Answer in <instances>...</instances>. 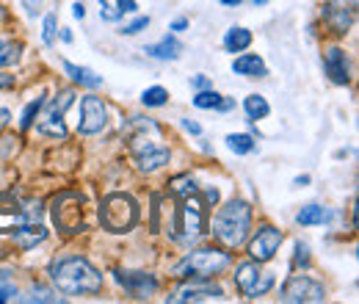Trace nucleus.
<instances>
[{"mask_svg":"<svg viewBox=\"0 0 359 304\" xmlns=\"http://www.w3.org/2000/svg\"><path fill=\"white\" fill-rule=\"evenodd\" d=\"M11 235H14V244H17L22 252H31V249H36L39 244H45L47 230L39 221H31V224H22L20 230H14Z\"/></svg>","mask_w":359,"mask_h":304,"instance_id":"19","label":"nucleus"},{"mask_svg":"<svg viewBox=\"0 0 359 304\" xmlns=\"http://www.w3.org/2000/svg\"><path fill=\"white\" fill-rule=\"evenodd\" d=\"M320 20L334 37H346L357 20V3L354 0H326L320 6Z\"/></svg>","mask_w":359,"mask_h":304,"instance_id":"12","label":"nucleus"},{"mask_svg":"<svg viewBox=\"0 0 359 304\" xmlns=\"http://www.w3.org/2000/svg\"><path fill=\"white\" fill-rule=\"evenodd\" d=\"M75 103V94L69 91V88H64V91H58L50 103H45L47 111L42 114V122H39V128L36 131L47 136V138H67V125H64V114H67V108Z\"/></svg>","mask_w":359,"mask_h":304,"instance_id":"11","label":"nucleus"},{"mask_svg":"<svg viewBox=\"0 0 359 304\" xmlns=\"http://www.w3.org/2000/svg\"><path fill=\"white\" fill-rule=\"evenodd\" d=\"M0 282H8V271H0Z\"/></svg>","mask_w":359,"mask_h":304,"instance_id":"48","label":"nucleus"},{"mask_svg":"<svg viewBox=\"0 0 359 304\" xmlns=\"http://www.w3.org/2000/svg\"><path fill=\"white\" fill-rule=\"evenodd\" d=\"M180 125H182V131L194 133V136H202V128H199V122H194V119H180Z\"/></svg>","mask_w":359,"mask_h":304,"instance_id":"38","label":"nucleus"},{"mask_svg":"<svg viewBox=\"0 0 359 304\" xmlns=\"http://www.w3.org/2000/svg\"><path fill=\"white\" fill-rule=\"evenodd\" d=\"M255 147L257 144L249 133H229L226 136V150L235 152V155H249V152H255Z\"/></svg>","mask_w":359,"mask_h":304,"instance_id":"28","label":"nucleus"},{"mask_svg":"<svg viewBox=\"0 0 359 304\" xmlns=\"http://www.w3.org/2000/svg\"><path fill=\"white\" fill-rule=\"evenodd\" d=\"M226 53H243V50H249V44H252V31L249 28H229L224 34V39H222Z\"/></svg>","mask_w":359,"mask_h":304,"instance_id":"23","label":"nucleus"},{"mask_svg":"<svg viewBox=\"0 0 359 304\" xmlns=\"http://www.w3.org/2000/svg\"><path fill=\"white\" fill-rule=\"evenodd\" d=\"M296 221L302 224V227H320V224H326L329 221V211L323 208V205H304L299 213H296Z\"/></svg>","mask_w":359,"mask_h":304,"instance_id":"24","label":"nucleus"},{"mask_svg":"<svg viewBox=\"0 0 359 304\" xmlns=\"http://www.w3.org/2000/svg\"><path fill=\"white\" fill-rule=\"evenodd\" d=\"M243 111H246V117H249L252 122H260V119H266L271 114V105L263 94H249V97L243 100Z\"/></svg>","mask_w":359,"mask_h":304,"instance_id":"25","label":"nucleus"},{"mask_svg":"<svg viewBox=\"0 0 359 304\" xmlns=\"http://www.w3.org/2000/svg\"><path fill=\"white\" fill-rule=\"evenodd\" d=\"M141 103L147 105V108H163L166 103H169V91L163 86H149L141 91Z\"/></svg>","mask_w":359,"mask_h":304,"instance_id":"29","label":"nucleus"},{"mask_svg":"<svg viewBox=\"0 0 359 304\" xmlns=\"http://www.w3.org/2000/svg\"><path fill=\"white\" fill-rule=\"evenodd\" d=\"M282 241H285L282 230H276V227H271V224H263V227L255 232V238L249 241V258L257 263L273 260V255L279 252Z\"/></svg>","mask_w":359,"mask_h":304,"instance_id":"16","label":"nucleus"},{"mask_svg":"<svg viewBox=\"0 0 359 304\" xmlns=\"http://www.w3.org/2000/svg\"><path fill=\"white\" fill-rule=\"evenodd\" d=\"M219 3H222V6H229V8H235V6H241L243 0H219Z\"/></svg>","mask_w":359,"mask_h":304,"instance_id":"46","label":"nucleus"},{"mask_svg":"<svg viewBox=\"0 0 359 304\" xmlns=\"http://www.w3.org/2000/svg\"><path fill=\"white\" fill-rule=\"evenodd\" d=\"M20 296V291L14 288V285H6V282H0V304L3 302H14Z\"/></svg>","mask_w":359,"mask_h":304,"instance_id":"36","label":"nucleus"},{"mask_svg":"<svg viewBox=\"0 0 359 304\" xmlns=\"http://www.w3.org/2000/svg\"><path fill=\"white\" fill-rule=\"evenodd\" d=\"M323 70H326L332 84H337V86H348L351 84V64H348V55H346L343 47H329L326 50Z\"/></svg>","mask_w":359,"mask_h":304,"instance_id":"17","label":"nucleus"},{"mask_svg":"<svg viewBox=\"0 0 359 304\" xmlns=\"http://www.w3.org/2000/svg\"><path fill=\"white\" fill-rule=\"evenodd\" d=\"M279 299L287 304L323 302V299H326V288H323V282H318L310 274H293V277L282 285Z\"/></svg>","mask_w":359,"mask_h":304,"instance_id":"10","label":"nucleus"},{"mask_svg":"<svg viewBox=\"0 0 359 304\" xmlns=\"http://www.w3.org/2000/svg\"><path fill=\"white\" fill-rule=\"evenodd\" d=\"M55 34H58V17L55 14H47L45 25H42V39H45L47 47L55 44Z\"/></svg>","mask_w":359,"mask_h":304,"instance_id":"32","label":"nucleus"},{"mask_svg":"<svg viewBox=\"0 0 359 304\" xmlns=\"http://www.w3.org/2000/svg\"><path fill=\"white\" fill-rule=\"evenodd\" d=\"M50 282L67 296H94L102 291V274L89 258L81 255H58L47 268Z\"/></svg>","mask_w":359,"mask_h":304,"instance_id":"2","label":"nucleus"},{"mask_svg":"<svg viewBox=\"0 0 359 304\" xmlns=\"http://www.w3.org/2000/svg\"><path fill=\"white\" fill-rule=\"evenodd\" d=\"M50 216L58 232L64 235H81L86 232V197L81 191H58L50 202Z\"/></svg>","mask_w":359,"mask_h":304,"instance_id":"6","label":"nucleus"},{"mask_svg":"<svg viewBox=\"0 0 359 304\" xmlns=\"http://www.w3.org/2000/svg\"><path fill=\"white\" fill-rule=\"evenodd\" d=\"M299 265H302V268L310 265V246L302 244V241L296 244V255H293V268H299Z\"/></svg>","mask_w":359,"mask_h":304,"instance_id":"34","label":"nucleus"},{"mask_svg":"<svg viewBox=\"0 0 359 304\" xmlns=\"http://www.w3.org/2000/svg\"><path fill=\"white\" fill-rule=\"evenodd\" d=\"M185 28H188V20H185V17H177V20H175V22L169 25V31H175V34L185 31Z\"/></svg>","mask_w":359,"mask_h":304,"instance_id":"40","label":"nucleus"},{"mask_svg":"<svg viewBox=\"0 0 359 304\" xmlns=\"http://www.w3.org/2000/svg\"><path fill=\"white\" fill-rule=\"evenodd\" d=\"M114 279L125 293L133 299H149L158 291V279L149 271H128V268H114Z\"/></svg>","mask_w":359,"mask_h":304,"instance_id":"14","label":"nucleus"},{"mask_svg":"<svg viewBox=\"0 0 359 304\" xmlns=\"http://www.w3.org/2000/svg\"><path fill=\"white\" fill-rule=\"evenodd\" d=\"M191 86L194 88H213V84H210V78H205V75H196V78H191Z\"/></svg>","mask_w":359,"mask_h":304,"instance_id":"39","label":"nucleus"},{"mask_svg":"<svg viewBox=\"0 0 359 304\" xmlns=\"http://www.w3.org/2000/svg\"><path fill=\"white\" fill-rule=\"evenodd\" d=\"M266 3H269V0H255V6H266Z\"/></svg>","mask_w":359,"mask_h":304,"instance_id":"49","label":"nucleus"},{"mask_svg":"<svg viewBox=\"0 0 359 304\" xmlns=\"http://www.w3.org/2000/svg\"><path fill=\"white\" fill-rule=\"evenodd\" d=\"M100 224H102V230H108L114 235L130 232L138 224V202L130 194H122V191L108 194L100 202Z\"/></svg>","mask_w":359,"mask_h":304,"instance_id":"7","label":"nucleus"},{"mask_svg":"<svg viewBox=\"0 0 359 304\" xmlns=\"http://www.w3.org/2000/svg\"><path fill=\"white\" fill-rule=\"evenodd\" d=\"M42 208L34 199H25L14 191H0V232H14L22 224L39 221Z\"/></svg>","mask_w":359,"mask_h":304,"instance_id":"8","label":"nucleus"},{"mask_svg":"<svg viewBox=\"0 0 359 304\" xmlns=\"http://www.w3.org/2000/svg\"><path fill=\"white\" fill-rule=\"evenodd\" d=\"M14 86V75H0V91Z\"/></svg>","mask_w":359,"mask_h":304,"instance_id":"44","label":"nucleus"},{"mask_svg":"<svg viewBox=\"0 0 359 304\" xmlns=\"http://www.w3.org/2000/svg\"><path fill=\"white\" fill-rule=\"evenodd\" d=\"M169 194L175 197V199H185V197H191V194H196V180L191 177V174H177V177H172L169 180Z\"/></svg>","mask_w":359,"mask_h":304,"instance_id":"27","label":"nucleus"},{"mask_svg":"<svg viewBox=\"0 0 359 304\" xmlns=\"http://www.w3.org/2000/svg\"><path fill=\"white\" fill-rule=\"evenodd\" d=\"M224 299V291L219 285H213L210 279H191L188 285L177 288L169 302L172 304H188V302H222Z\"/></svg>","mask_w":359,"mask_h":304,"instance_id":"15","label":"nucleus"},{"mask_svg":"<svg viewBox=\"0 0 359 304\" xmlns=\"http://www.w3.org/2000/svg\"><path fill=\"white\" fill-rule=\"evenodd\" d=\"M20 302H25V304H34V302L47 304V302H58V299L53 296V291H47V288H42V285H36V288H31L25 296H20Z\"/></svg>","mask_w":359,"mask_h":304,"instance_id":"31","label":"nucleus"},{"mask_svg":"<svg viewBox=\"0 0 359 304\" xmlns=\"http://www.w3.org/2000/svg\"><path fill=\"white\" fill-rule=\"evenodd\" d=\"M205 199H208L210 205H216V202H219V188H208V191H205Z\"/></svg>","mask_w":359,"mask_h":304,"instance_id":"42","label":"nucleus"},{"mask_svg":"<svg viewBox=\"0 0 359 304\" xmlns=\"http://www.w3.org/2000/svg\"><path fill=\"white\" fill-rule=\"evenodd\" d=\"M122 133H125L130 158H133L138 172L152 174L169 164L172 150H169V144H163V133H161L155 119L128 117V122L122 125Z\"/></svg>","mask_w":359,"mask_h":304,"instance_id":"1","label":"nucleus"},{"mask_svg":"<svg viewBox=\"0 0 359 304\" xmlns=\"http://www.w3.org/2000/svg\"><path fill=\"white\" fill-rule=\"evenodd\" d=\"M205 232H208V205L196 194L180 199L177 216L169 224L172 241H177V244H196Z\"/></svg>","mask_w":359,"mask_h":304,"instance_id":"5","label":"nucleus"},{"mask_svg":"<svg viewBox=\"0 0 359 304\" xmlns=\"http://www.w3.org/2000/svg\"><path fill=\"white\" fill-rule=\"evenodd\" d=\"M108 125V105L102 103V97L86 94L81 100V119H78V133L81 136H97L105 131Z\"/></svg>","mask_w":359,"mask_h":304,"instance_id":"13","label":"nucleus"},{"mask_svg":"<svg viewBox=\"0 0 359 304\" xmlns=\"http://www.w3.org/2000/svg\"><path fill=\"white\" fill-rule=\"evenodd\" d=\"M194 105L202 108V111H222V114H226V111L235 108V100L219 94V91H213V88H202V91H196Z\"/></svg>","mask_w":359,"mask_h":304,"instance_id":"20","label":"nucleus"},{"mask_svg":"<svg viewBox=\"0 0 359 304\" xmlns=\"http://www.w3.org/2000/svg\"><path fill=\"white\" fill-rule=\"evenodd\" d=\"M232 72L235 75H243V78H266L269 75V67L266 61L257 55V53H241L235 61H232Z\"/></svg>","mask_w":359,"mask_h":304,"instance_id":"18","label":"nucleus"},{"mask_svg":"<svg viewBox=\"0 0 359 304\" xmlns=\"http://www.w3.org/2000/svg\"><path fill=\"white\" fill-rule=\"evenodd\" d=\"M72 14H75L78 20H83V17H86V6H83V3H75V6H72Z\"/></svg>","mask_w":359,"mask_h":304,"instance_id":"43","label":"nucleus"},{"mask_svg":"<svg viewBox=\"0 0 359 304\" xmlns=\"http://www.w3.org/2000/svg\"><path fill=\"white\" fill-rule=\"evenodd\" d=\"M149 28V17H135L133 22H128L125 28H122V34L125 37H135V34H141V31H147Z\"/></svg>","mask_w":359,"mask_h":304,"instance_id":"33","label":"nucleus"},{"mask_svg":"<svg viewBox=\"0 0 359 304\" xmlns=\"http://www.w3.org/2000/svg\"><path fill=\"white\" fill-rule=\"evenodd\" d=\"M22 6H25V11H28L31 17H36V14L42 11V0H22Z\"/></svg>","mask_w":359,"mask_h":304,"instance_id":"37","label":"nucleus"},{"mask_svg":"<svg viewBox=\"0 0 359 304\" xmlns=\"http://www.w3.org/2000/svg\"><path fill=\"white\" fill-rule=\"evenodd\" d=\"M232 277H235V285H238V291H241L246 299H257V296H266L271 288H273V282H276L273 271L263 268V263H257V260L238 263Z\"/></svg>","mask_w":359,"mask_h":304,"instance_id":"9","label":"nucleus"},{"mask_svg":"<svg viewBox=\"0 0 359 304\" xmlns=\"http://www.w3.org/2000/svg\"><path fill=\"white\" fill-rule=\"evenodd\" d=\"M42 108H45V97H36V100H31V103L25 105V111H22V119H20V128H22V131H31V128H34V122L39 119V114H42Z\"/></svg>","mask_w":359,"mask_h":304,"instance_id":"30","label":"nucleus"},{"mask_svg":"<svg viewBox=\"0 0 359 304\" xmlns=\"http://www.w3.org/2000/svg\"><path fill=\"white\" fill-rule=\"evenodd\" d=\"M138 11V3L135 0H116V14L125 17V14H135Z\"/></svg>","mask_w":359,"mask_h":304,"instance_id":"35","label":"nucleus"},{"mask_svg":"<svg viewBox=\"0 0 359 304\" xmlns=\"http://www.w3.org/2000/svg\"><path fill=\"white\" fill-rule=\"evenodd\" d=\"M252 230V205L246 199H229L213 216L210 232L224 249H238L249 238Z\"/></svg>","mask_w":359,"mask_h":304,"instance_id":"3","label":"nucleus"},{"mask_svg":"<svg viewBox=\"0 0 359 304\" xmlns=\"http://www.w3.org/2000/svg\"><path fill=\"white\" fill-rule=\"evenodd\" d=\"M307 183H310V174H302V177H296V180H293V185H299V188H302V185H307Z\"/></svg>","mask_w":359,"mask_h":304,"instance_id":"45","label":"nucleus"},{"mask_svg":"<svg viewBox=\"0 0 359 304\" xmlns=\"http://www.w3.org/2000/svg\"><path fill=\"white\" fill-rule=\"evenodd\" d=\"M20 58H22V44L0 37V70H8L14 64H20Z\"/></svg>","mask_w":359,"mask_h":304,"instance_id":"26","label":"nucleus"},{"mask_svg":"<svg viewBox=\"0 0 359 304\" xmlns=\"http://www.w3.org/2000/svg\"><path fill=\"white\" fill-rule=\"evenodd\" d=\"M149 58H158V61H177L180 53H182V44H180L177 37H163L161 42L155 44H147V50H144Z\"/></svg>","mask_w":359,"mask_h":304,"instance_id":"21","label":"nucleus"},{"mask_svg":"<svg viewBox=\"0 0 359 304\" xmlns=\"http://www.w3.org/2000/svg\"><path fill=\"white\" fill-rule=\"evenodd\" d=\"M61 39H64V42H72V34H69V28H64V31H61Z\"/></svg>","mask_w":359,"mask_h":304,"instance_id":"47","label":"nucleus"},{"mask_svg":"<svg viewBox=\"0 0 359 304\" xmlns=\"http://www.w3.org/2000/svg\"><path fill=\"white\" fill-rule=\"evenodd\" d=\"M232 265V255L226 249H216V246H202L188 252L180 263H175L172 274L177 279H213L219 274H224Z\"/></svg>","mask_w":359,"mask_h":304,"instance_id":"4","label":"nucleus"},{"mask_svg":"<svg viewBox=\"0 0 359 304\" xmlns=\"http://www.w3.org/2000/svg\"><path fill=\"white\" fill-rule=\"evenodd\" d=\"M11 125V111L8 108H0V131Z\"/></svg>","mask_w":359,"mask_h":304,"instance_id":"41","label":"nucleus"},{"mask_svg":"<svg viewBox=\"0 0 359 304\" xmlns=\"http://www.w3.org/2000/svg\"><path fill=\"white\" fill-rule=\"evenodd\" d=\"M61 67H64V72L75 81V84H81V86L86 88H100L102 86V78L89 70V67H78V64H72V61H61Z\"/></svg>","mask_w":359,"mask_h":304,"instance_id":"22","label":"nucleus"}]
</instances>
